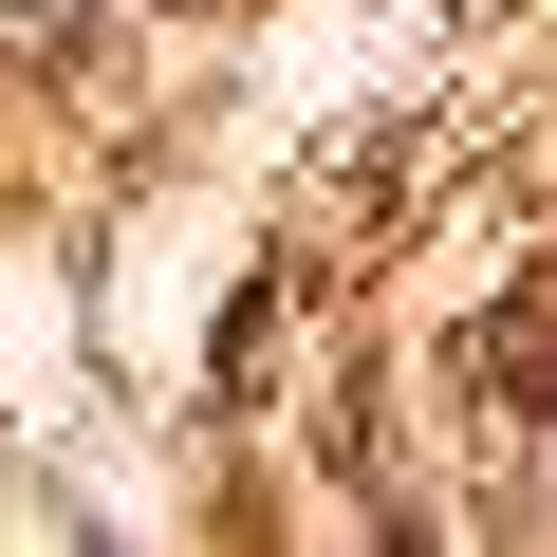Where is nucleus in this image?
<instances>
[{"instance_id": "f257e3e1", "label": "nucleus", "mask_w": 557, "mask_h": 557, "mask_svg": "<svg viewBox=\"0 0 557 557\" xmlns=\"http://www.w3.org/2000/svg\"><path fill=\"white\" fill-rule=\"evenodd\" d=\"M465 391L502 409V446H539V465H557V278H539V298H502V317L465 335Z\"/></svg>"}]
</instances>
